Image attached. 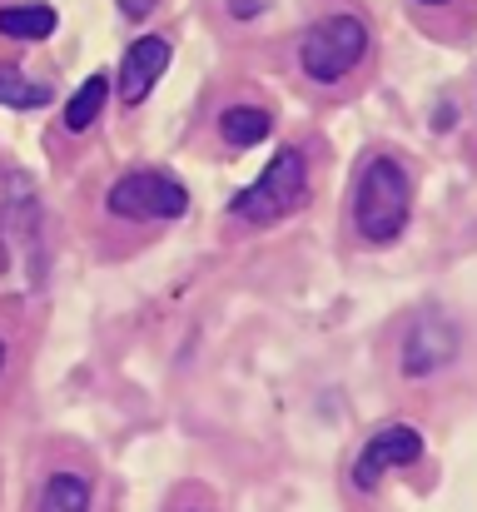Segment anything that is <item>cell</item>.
<instances>
[{"label":"cell","instance_id":"cell-1","mask_svg":"<svg viewBox=\"0 0 477 512\" xmlns=\"http://www.w3.org/2000/svg\"><path fill=\"white\" fill-rule=\"evenodd\" d=\"M413 214V174L393 155H368L353 174V234L363 244H393Z\"/></svg>","mask_w":477,"mask_h":512},{"label":"cell","instance_id":"cell-2","mask_svg":"<svg viewBox=\"0 0 477 512\" xmlns=\"http://www.w3.org/2000/svg\"><path fill=\"white\" fill-rule=\"evenodd\" d=\"M304 199H309V160H304V150L284 145L249 189H239L229 199V214L244 224H279L294 209H304Z\"/></svg>","mask_w":477,"mask_h":512},{"label":"cell","instance_id":"cell-3","mask_svg":"<svg viewBox=\"0 0 477 512\" xmlns=\"http://www.w3.org/2000/svg\"><path fill=\"white\" fill-rule=\"evenodd\" d=\"M368 55V25L358 15H328L304 30L299 40V70L314 80V85H338L348 80Z\"/></svg>","mask_w":477,"mask_h":512},{"label":"cell","instance_id":"cell-4","mask_svg":"<svg viewBox=\"0 0 477 512\" xmlns=\"http://www.w3.org/2000/svg\"><path fill=\"white\" fill-rule=\"evenodd\" d=\"M105 209L115 219H179L189 209V194L174 174L164 170H135L120 174L105 194Z\"/></svg>","mask_w":477,"mask_h":512},{"label":"cell","instance_id":"cell-5","mask_svg":"<svg viewBox=\"0 0 477 512\" xmlns=\"http://www.w3.org/2000/svg\"><path fill=\"white\" fill-rule=\"evenodd\" d=\"M423 458V433L413 428V423H383L363 448H358V458H353V488L358 493H373L393 468H408V463H418Z\"/></svg>","mask_w":477,"mask_h":512},{"label":"cell","instance_id":"cell-6","mask_svg":"<svg viewBox=\"0 0 477 512\" xmlns=\"http://www.w3.org/2000/svg\"><path fill=\"white\" fill-rule=\"evenodd\" d=\"M458 329H453V319L448 314H418L413 324H408V334H403V373L408 378H433L438 368H448L453 358H458Z\"/></svg>","mask_w":477,"mask_h":512},{"label":"cell","instance_id":"cell-7","mask_svg":"<svg viewBox=\"0 0 477 512\" xmlns=\"http://www.w3.org/2000/svg\"><path fill=\"white\" fill-rule=\"evenodd\" d=\"M164 70H169V40L140 35V40L125 50V60H120V100H125V105H145Z\"/></svg>","mask_w":477,"mask_h":512},{"label":"cell","instance_id":"cell-8","mask_svg":"<svg viewBox=\"0 0 477 512\" xmlns=\"http://www.w3.org/2000/svg\"><path fill=\"white\" fill-rule=\"evenodd\" d=\"M0 239H5V254H10V259H30L35 244H40V204H35V194H30L25 179H15V184L5 189Z\"/></svg>","mask_w":477,"mask_h":512},{"label":"cell","instance_id":"cell-9","mask_svg":"<svg viewBox=\"0 0 477 512\" xmlns=\"http://www.w3.org/2000/svg\"><path fill=\"white\" fill-rule=\"evenodd\" d=\"M269 130H274V120H269V110H259V105H229V110L219 115V140H224L229 150L264 145Z\"/></svg>","mask_w":477,"mask_h":512},{"label":"cell","instance_id":"cell-10","mask_svg":"<svg viewBox=\"0 0 477 512\" xmlns=\"http://www.w3.org/2000/svg\"><path fill=\"white\" fill-rule=\"evenodd\" d=\"M55 25H60V15L45 0H25V5L0 10V35H10V40H45V35H55Z\"/></svg>","mask_w":477,"mask_h":512},{"label":"cell","instance_id":"cell-11","mask_svg":"<svg viewBox=\"0 0 477 512\" xmlns=\"http://www.w3.org/2000/svg\"><path fill=\"white\" fill-rule=\"evenodd\" d=\"M105 100H110V80H105V75H90V80L70 95V105H65V130H70V135H85V130L100 120Z\"/></svg>","mask_w":477,"mask_h":512},{"label":"cell","instance_id":"cell-12","mask_svg":"<svg viewBox=\"0 0 477 512\" xmlns=\"http://www.w3.org/2000/svg\"><path fill=\"white\" fill-rule=\"evenodd\" d=\"M45 105H50L45 80H25L15 65H0V110H45Z\"/></svg>","mask_w":477,"mask_h":512},{"label":"cell","instance_id":"cell-13","mask_svg":"<svg viewBox=\"0 0 477 512\" xmlns=\"http://www.w3.org/2000/svg\"><path fill=\"white\" fill-rule=\"evenodd\" d=\"M40 512H90V483L80 473H55L40 493Z\"/></svg>","mask_w":477,"mask_h":512},{"label":"cell","instance_id":"cell-14","mask_svg":"<svg viewBox=\"0 0 477 512\" xmlns=\"http://www.w3.org/2000/svg\"><path fill=\"white\" fill-rule=\"evenodd\" d=\"M115 5H120V15H125V20H145L159 0H115Z\"/></svg>","mask_w":477,"mask_h":512},{"label":"cell","instance_id":"cell-15","mask_svg":"<svg viewBox=\"0 0 477 512\" xmlns=\"http://www.w3.org/2000/svg\"><path fill=\"white\" fill-rule=\"evenodd\" d=\"M234 15H259V0H229Z\"/></svg>","mask_w":477,"mask_h":512},{"label":"cell","instance_id":"cell-16","mask_svg":"<svg viewBox=\"0 0 477 512\" xmlns=\"http://www.w3.org/2000/svg\"><path fill=\"white\" fill-rule=\"evenodd\" d=\"M413 5H433L438 10V5H453V0H413Z\"/></svg>","mask_w":477,"mask_h":512},{"label":"cell","instance_id":"cell-17","mask_svg":"<svg viewBox=\"0 0 477 512\" xmlns=\"http://www.w3.org/2000/svg\"><path fill=\"white\" fill-rule=\"evenodd\" d=\"M0 368H5V339H0Z\"/></svg>","mask_w":477,"mask_h":512}]
</instances>
